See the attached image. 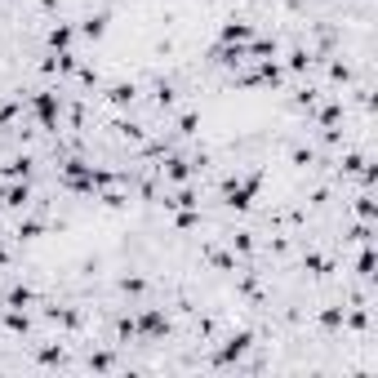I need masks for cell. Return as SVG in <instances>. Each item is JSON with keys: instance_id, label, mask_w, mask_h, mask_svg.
<instances>
[{"instance_id": "cb8c5ba5", "label": "cell", "mask_w": 378, "mask_h": 378, "mask_svg": "<svg viewBox=\"0 0 378 378\" xmlns=\"http://www.w3.org/2000/svg\"><path fill=\"white\" fill-rule=\"evenodd\" d=\"M231 245H236L240 254H249V249H254V236H249V231H236V236H231Z\"/></svg>"}, {"instance_id": "6da1fadb", "label": "cell", "mask_w": 378, "mask_h": 378, "mask_svg": "<svg viewBox=\"0 0 378 378\" xmlns=\"http://www.w3.org/2000/svg\"><path fill=\"white\" fill-rule=\"evenodd\" d=\"M259 191H263V169H249L245 178H240V174H236V178H223V205H227V210H240V214H245Z\"/></svg>"}, {"instance_id": "603a6c76", "label": "cell", "mask_w": 378, "mask_h": 378, "mask_svg": "<svg viewBox=\"0 0 378 378\" xmlns=\"http://www.w3.org/2000/svg\"><path fill=\"white\" fill-rule=\"evenodd\" d=\"M196 125H201L196 112H182V116H178V133H182V138H191V133H196Z\"/></svg>"}, {"instance_id": "484cf974", "label": "cell", "mask_w": 378, "mask_h": 378, "mask_svg": "<svg viewBox=\"0 0 378 378\" xmlns=\"http://www.w3.org/2000/svg\"><path fill=\"white\" fill-rule=\"evenodd\" d=\"M112 365H116L112 356H94V361H89V370H112Z\"/></svg>"}, {"instance_id": "9a60e30c", "label": "cell", "mask_w": 378, "mask_h": 378, "mask_svg": "<svg viewBox=\"0 0 378 378\" xmlns=\"http://www.w3.org/2000/svg\"><path fill=\"white\" fill-rule=\"evenodd\" d=\"M240 294L249 303H263V285H259V272H240Z\"/></svg>"}, {"instance_id": "e0dca14e", "label": "cell", "mask_w": 378, "mask_h": 378, "mask_svg": "<svg viewBox=\"0 0 378 378\" xmlns=\"http://www.w3.org/2000/svg\"><path fill=\"white\" fill-rule=\"evenodd\" d=\"M205 259H210L214 267H218V272H236V254H223V249H205Z\"/></svg>"}, {"instance_id": "9c48e42d", "label": "cell", "mask_w": 378, "mask_h": 378, "mask_svg": "<svg viewBox=\"0 0 378 378\" xmlns=\"http://www.w3.org/2000/svg\"><path fill=\"white\" fill-rule=\"evenodd\" d=\"M71 36H76V27H71V22H54L45 41H50V50H54V54H63L67 45H71Z\"/></svg>"}, {"instance_id": "5bb4252c", "label": "cell", "mask_w": 378, "mask_h": 378, "mask_svg": "<svg viewBox=\"0 0 378 378\" xmlns=\"http://www.w3.org/2000/svg\"><path fill=\"white\" fill-rule=\"evenodd\" d=\"M112 129L120 133V138H129V143H147V129L133 125V120H112Z\"/></svg>"}, {"instance_id": "ac0fdd59", "label": "cell", "mask_w": 378, "mask_h": 378, "mask_svg": "<svg viewBox=\"0 0 378 378\" xmlns=\"http://www.w3.org/2000/svg\"><path fill=\"white\" fill-rule=\"evenodd\" d=\"M36 236H45V218H22V223H18V240H36Z\"/></svg>"}, {"instance_id": "4316f807", "label": "cell", "mask_w": 378, "mask_h": 378, "mask_svg": "<svg viewBox=\"0 0 378 378\" xmlns=\"http://www.w3.org/2000/svg\"><path fill=\"white\" fill-rule=\"evenodd\" d=\"M5 267H9V254H5V249H0V272H5Z\"/></svg>"}, {"instance_id": "5b68a950", "label": "cell", "mask_w": 378, "mask_h": 378, "mask_svg": "<svg viewBox=\"0 0 378 378\" xmlns=\"http://www.w3.org/2000/svg\"><path fill=\"white\" fill-rule=\"evenodd\" d=\"M0 205H5V210H27V205H31V187H27V178H18L14 187H0Z\"/></svg>"}, {"instance_id": "ba28073f", "label": "cell", "mask_w": 378, "mask_h": 378, "mask_svg": "<svg viewBox=\"0 0 378 378\" xmlns=\"http://www.w3.org/2000/svg\"><path fill=\"white\" fill-rule=\"evenodd\" d=\"M161 174H165L169 182H187L191 161H187V156H161Z\"/></svg>"}, {"instance_id": "4fadbf2b", "label": "cell", "mask_w": 378, "mask_h": 378, "mask_svg": "<svg viewBox=\"0 0 378 378\" xmlns=\"http://www.w3.org/2000/svg\"><path fill=\"white\" fill-rule=\"evenodd\" d=\"M80 36H85V41H103V36H107V14L85 18V22H80Z\"/></svg>"}, {"instance_id": "7402d4cb", "label": "cell", "mask_w": 378, "mask_h": 378, "mask_svg": "<svg viewBox=\"0 0 378 378\" xmlns=\"http://www.w3.org/2000/svg\"><path fill=\"white\" fill-rule=\"evenodd\" d=\"M307 67H312V54H307V50H294V54H289V71H294V76H303Z\"/></svg>"}, {"instance_id": "44dd1931", "label": "cell", "mask_w": 378, "mask_h": 378, "mask_svg": "<svg viewBox=\"0 0 378 378\" xmlns=\"http://www.w3.org/2000/svg\"><path fill=\"white\" fill-rule=\"evenodd\" d=\"M174 227H178V231H196V227H201V214H196V205H191V210H182V214L174 218Z\"/></svg>"}, {"instance_id": "8992f818", "label": "cell", "mask_w": 378, "mask_h": 378, "mask_svg": "<svg viewBox=\"0 0 378 378\" xmlns=\"http://www.w3.org/2000/svg\"><path fill=\"white\" fill-rule=\"evenodd\" d=\"M133 99H138V85H133V80L107 85V103H112V107H133Z\"/></svg>"}, {"instance_id": "7c38bea8", "label": "cell", "mask_w": 378, "mask_h": 378, "mask_svg": "<svg viewBox=\"0 0 378 378\" xmlns=\"http://www.w3.org/2000/svg\"><path fill=\"white\" fill-rule=\"evenodd\" d=\"M338 120H343V99H329V103L321 107V125H325V133H334Z\"/></svg>"}, {"instance_id": "8fae6325", "label": "cell", "mask_w": 378, "mask_h": 378, "mask_svg": "<svg viewBox=\"0 0 378 378\" xmlns=\"http://www.w3.org/2000/svg\"><path fill=\"white\" fill-rule=\"evenodd\" d=\"M45 321H54V325H63V329H80V312H71V307H45Z\"/></svg>"}, {"instance_id": "30bf717a", "label": "cell", "mask_w": 378, "mask_h": 378, "mask_svg": "<svg viewBox=\"0 0 378 378\" xmlns=\"http://www.w3.org/2000/svg\"><path fill=\"white\" fill-rule=\"evenodd\" d=\"M31 169H36L31 156H14L9 165H0V178H31Z\"/></svg>"}, {"instance_id": "277c9868", "label": "cell", "mask_w": 378, "mask_h": 378, "mask_svg": "<svg viewBox=\"0 0 378 378\" xmlns=\"http://www.w3.org/2000/svg\"><path fill=\"white\" fill-rule=\"evenodd\" d=\"M249 347H254V334H249V329H240V334H227V343L218 347V356H214V361H218V365H236Z\"/></svg>"}, {"instance_id": "52a82bcc", "label": "cell", "mask_w": 378, "mask_h": 378, "mask_svg": "<svg viewBox=\"0 0 378 378\" xmlns=\"http://www.w3.org/2000/svg\"><path fill=\"white\" fill-rule=\"evenodd\" d=\"M223 45H245L249 36H254V22H245V18H231V22H223Z\"/></svg>"}, {"instance_id": "ffe728a7", "label": "cell", "mask_w": 378, "mask_h": 378, "mask_svg": "<svg viewBox=\"0 0 378 378\" xmlns=\"http://www.w3.org/2000/svg\"><path fill=\"white\" fill-rule=\"evenodd\" d=\"M343 312H347V307H325L316 321H321V329H343Z\"/></svg>"}, {"instance_id": "7a4b0ae2", "label": "cell", "mask_w": 378, "mask_h": 378, "mask_svg": "<svg viewBox=\"0 0 378 378\" xmlns=\"http://www.w3.org/2000/svg\"><path fill=\"white\" fill-rule=\"evenodd\" d=\"M31 112H36V120H41V129L45 133H54L58 129V116H63V94L58 89H41V94H31Z\"/></svg>"}, {"instance_id": "d6986e66", "label": "cell", "mask_w": 378, "mask_h": 378, "mask_svg": "<svg viewBox=\"0 0 378 378\" xmlns=\"http://www.w3.org/2000/svg\"><path fill=\"white\" fill-rule=\"evenodd\" d=\"M22 116V99H9L5 107H0V133H5L9 125H14V120Z\"/></svg>"}, {"instance_id": "d4e9b609", "label": "cell", "mask_w": 378, "mask_h": 378, "mask_svg": "<svg viewBox=\"0 0 378 378\" xmlns=\"http://www.w3.org/2000/svg\"><path fill=\"white\" fill-rule=\"evenodd\" d=\"M41 361H45V365H63V347H45Z\"/></svg>"}, {"instance_id": "2e32d148", "label": "cell", "mask_w": 378, "mask_h": 378, "mask_svg": "<svg viewBox=\"0 0 378 378\" xmlns=\"http://www.w3.org/2000/svg\"><path fill=\"white\" fill-rule=\"evenodd\" d=\"M27 303H36V294H31V285H14L5 294V307H27Z\"/></svg>"}, {"instance_id": "3957f363", "label": "cell", "mask_w": 378, "mask_h": 378, "mask_svg": "<svg viewBox=\"0 0 378 378\" xmlns=\"http://www.w3.org/2000/svg\"><path fill=\"white\" fill-rule=\"evenodd\" d=\"M169 334V316L161 312V307H143L138 316H133V338H165Z\"/></svg>"}]
</instances>
